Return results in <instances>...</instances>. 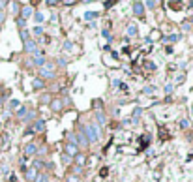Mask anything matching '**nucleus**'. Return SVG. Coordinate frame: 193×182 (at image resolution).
<instances>
[{"instance_id": "obj_1", "label": "nucleus", "mask_w": 193, "mask_h": 182, "mask_svg": "<svg viewBox=\"0 0 193 182\" xmlns=\"http://www.w3.org/2000/svg\"><path fill=\"white\" fill-rule=\"evenodd\" d=\"M83 133L86 135L88 139V143H96V141H100V137H101V130H100V126L98 124H84L83 128Z\"/></svg>"}, {"instance_id": "obj_2", "label": "nucleus", "mask_w": 193, "mask_h": 182, "mask_svg": "<svg viewBox=\"0 0 193 182\" xmlns=\"http://www.w3.org/2000/svg\"><path fill=\"white\" fill-rule=\"evenodd\" d=\"M39 79H52L55 77V64L52 62H45V66L39 68Z\"/></svg>"}, {"instance_id": "obj_3", "label": "nucleus", "mask_w": 193, "mask_h": 182, "mask_svg": "<svg viewBox=\"0 0 193 182\" xmlns=\"http://www.w3.org/2000/svg\"><path fill=\"white\" fill-rule=\"evenodd\" d=\"M23 45H25V53H32V55L38 53V41L36 39H26V41H23Z\"/></svg>"}, {"instance_id": "obj_4", "label": "nucleus", "mask_w": 193, "mask_h": 182, "mask_svg": "<svg viewBox=\"0 0 193 182\" xmlns=\"http://www.w3.org/2000/svg\"><path fill=\"white\" fill-rule=\"evenodd\" d=\"M75 145H77V146H88V145H90L88 139H86V135L83 133V130H79L77 133H75Z\"/></svg>"}, {"instance_id": "obj_5", "label": "nucleus", "mask_w": 193, "mask_h": 182, "mask_svg": "<svg viewBox=\"0 0 193 182\" xmlns=\"http://www.w3.org/2000/svg\"><path fill=\"white\" fill-rule=\"evenodd\" d=\"M77 152H79V146L75 145V143H68V145H66V154H68L69 158L77 156Z\"/></svg>"}, {"instance_id": "obj_6", "label": "nucleus", "mask_w": 193, "mask_h": 182, "mask_svg": "<svg viewBox=\"0 0 193 182\" xmlns=\"http://www.w3.org/2000/svg\"><path fill=\"white\" fill-rule=\"evenodd\" d=\"M32 62H34V66H39V68H41V66H45V62H47V60H45V57L38 51L36 55H34V60H32Z\"/></svg>"}, {"instance_id": "obj_7", "label": "nucleus", "mask_w": 193, "mask_h": 182, "mask_svg": "<svg viewBox=\"0 0 193 182\" xmlns=\"http://www.w3.org/2000/svg\"><path fill=\"white\" fill-rule=\"evenodd\" d=\"M133 13H135L137 17H143V15H144V6H143V2H133Z\"/></svg>"}, {"instance_id": "obj_8", "label": "nucleus", "mask_w": 193, "mask_h": 182, "mask_svg": "<svg viewBox=\"0 0 193 182\" xmlns=\"http://www.w3.org/2000/svg\"><path fill=\"white\" fill-rule=\"evenodd\" d=\"M105 122H107V116H105V113H103V111H96V124L103 126Z\"/></svg>"}, {"instance_id": "obj_9", "label": "nucleus", "mask_w": 193, "mask_h": 182, "mask_svg": "<svg viewBox=\"0 0 193 182\" xmlns=\"http://www.w3.org/2000/svg\"><path fill=\"white\" fill-rule=\"evenodd\" d=\"M32 132H45V120H36L34 122V130Z\"/></svg>"}, {"instance_id": "obj_10", "label": "nucleus", "mask_w": 193, "mask_h": 182, "mask_svg": "<svg viewBox=\"0 0 193 182\" xmlns=\"http://www.w3.org/2000/svg\"><path fill=\"white\" fill-rule=\"evenodd\" d=\"M36 150H38L36 143H28V145H26V148H25V154H26V156H30V154H36Z\"/></svg>"}, {"instance_id": "obj_11", "label": "nucleus", "mask_w": 193, "mask_h": 182, "mask_svg": "<svg viewBox=\"0 0 193 182\" xmlns=\"http://www.w3.org/2000/svg\"><path fill=\"white\" fill-rule=\"evenodd\" d=\"M62 105H64V101H60V100H52V101H51V109H52V111H60V109H62Z\"/></svg>"}, {"instance_id": "obj_12", "label": "nucleus", "mask_w": 193, "mask_h": 182, "mask_svg": "<svg viewBox=\"0 0 193 182\" xmlns=\"http://www.w3.org/2000/svg\"><path fill=\"white\" fill-rule=\"evenodd\" d=\"M32 15V8L30 6H25L23 9H21V17H23L25 21H26V17H30Z\"/></svg>"}, {"instance_id": "obj_13", "label": "nucleus", "mask_w": 193, "mask_h": 182, "mask_svg": "<svg viewBox=\"0 0 193 182\" xmlns=\"http://www.w3.org/2000/svg\"><path fill=\"white\" fill-rule=\"evenodd\" d=\"M32 87H34L36 90H38V88H43V87H45V81H43V79H34V81H32Z\"/></svg>"}, {"instance_id": "obj_14", "label": "nucleus", "mask_w": 193, "mask_h": 182, "mask_svg": "<svg viewBox=\"0 0 193 182\" xmlns=\"http://www.w3.org/2000/svg\"><path fill=\"white\" fill-rule=\"evenodd\" d=\"M26 180H30V182H34V180H36V169L26 171Z\"/></svg>"}, {"instance_id": "obj_15", "label": "nucleus", "mask_w": 193, "mask_h": 182, "mask_svg": "<svg viewBox=\"0 0 193 182\" xmlns=\"http://www.w3.org/2000/svg\"><path fill=\"white\" fill-rule=\"evenodd\" d=\"M127 34H130V36H137V26H135L133 23L127 25Z\"/></svg>"}, {"instance_id": "obj_16", "label": "nucleus", "mask_w": 193, "mask_h": 182, "mask_svg": "<svg viewBox=\"0 0 193 182\" xmlns=\"http://www.w3.org/2000/svg\"><path fill=\"white\" fill-rule=\"evenodd\" d=\"M26 115H28V109H26V107H21V109L17 111V116H19V118H26Z\"/></svg>"}, {"instance_id": "obj_17", "label": "nucleus", "mask_w": 193, "mask_h": 182, "mask_svg": "<svg viewBox=\"0 0 193 182\" xmlns=\"http://www.w3.org/2000/svg\"><path fill=\"white\" fill-rule=\"evenodd\" d=\"M180 39V34H171V36H167L163 41H173V43H174V41H178Z\"/></svg>"}, {"instance_id": "obj_18", "label": "nucleus", "mask_w": 193, "mask_h": 182, "mask_svg": "<svg viewBox=\"0 0 193 182\" xmlns=\"http://www.w3.org/2000/svg\"><path fill=\"white\" fill-rule=\"evenodd\" d=\"M100 13L98 12H88V13H84V19H96Z\"/></svg>"}, {"instance_id": "obj_19", "label": "nucleus", "mask_w": 193, "mask_h": 182, "mask_svg": "<svg viewBox=\"0 0 193 182\" xmlns=\"http://www.w3.org/2000/svg\"><path fill=\"white\" fill-rule=\"evenodd\" d=\"M17 26H19V28H25V26H26V21H25L23 17H17Z\"/></svg>"}, {"instance_id": "obj_20", "label": "nucleus", "mask_w": 193, "mask_h": 182, "mask_svg": "<svg viewBox=\"0 0 193 182\" xmlns=\"http://www.w3.org/2000/svg\"><path fill=\"white\" fill-rule=\"evenodd\" d=\"M34 19L38 21V23H41V21H43L45 17H43V13H41V12H36V13H34Z\"/></svg>"}, {"instance_id": "obj_21", "label": "nucleus", "mask_w": 193, "mask_h": 182, "mask_svg": "<svg viewBox=\"0 0 193 182\" xmlns=\"http://www.w3.org/2000/svg\"><path fill=\"white\" fill-rule=\"evenodd\" d=\"M75 158H77V163H79V167H83V165H84V156H83V154H77Z\"/></svg>"}, {"instance_id": "obj_22", "label": "nucleus", "mask_w": 193, "mask_h": 182, "mask_svg": "<svg viewBox=\"0 0 193 182\" xmlns=\"http://www.w3.org/2000/svg\"><path fill=\"white\" fill-rule=\"evenodd\" d=\"M34 34H36V36L43 34V26H36V28H34Z\"/></svg>"}, {"instance_id": "obj_23", "label": "nucleus", "mask_w": 193, "mask_h": 182, "mask_svg": "<svg viewBox=\"0 0 193 182\" xmlns=\"http://www.w3.org/2000/svg\"><path fill=\"white\" fill-rule=\"evenodd\" d=\"M144 8H157V2H144Z\"/></svg>"}, {"instance_id": "obj_24", "label": "nucleus", "mask_w": 193, "mask_h": 182, "mask_svg": "<svg viewBox=\"0 0 193 182\" xmlns=\"http://www.w3.org/2000/svg\"><path fill=\"white\" fill-rule=\"evenodd\" d=\"M62 162H64V163H71V158H69L68 154H64V156H62Z\"/></svg>"}, {"instance_id": "obj_25", "label": "nucleus", "mask_w": 193, "mask_h": 182, "mask_svg": "<svg viewBox=\"0 0 193 182\" xmlns=\"http://www.w3.org/2000/svg\"><path fill=\"white\" fill-rule=\"evenodd\" d=\"M21 38H23V41H26L28 39V32L26 30H21Z\"/></svg>"}, {"instance_id": "obj_26", "label": "nucleus", "mask_w": 193, "mask_h": 182, "mask_svg": "<svg viewBox=\"0 0 193 182\" xmlns=\"http://www.w3.org/2000/svg\"><path fill=\"white\" fill-rule=\"evenodd\" d=\"M64 49H66V51L69 49V51H71V49H73V43H71V41H66V43H64Z\"/></svg>"}, {"instance_id": "obj_27", "label": "nucleus", "mask_w": 193, "mask_h": 182, "mask_svg": "<svg viewBox=\"0 0 193 182\" xmlns=\"http://www.w3.org/2000/svg\"><path fill=\"white\" fill-rule=\"evenodd\" d=\"M9 6H12V8H13V9H12V12H13V13H17V12H19V9H17V8H19V4H17V2H12V4H9Z\"/></svg>"}, {"instance_id": "obj_28", "label": "nucleus", "mask_w": 193, "mask_h": 182, "mask_svg": "<svg viewBox=\"0 0 193 182\" xmlns=\"http://www.w3.org/2000/svg\"><path fill=\"white\" fill-rule=\"evenodd\" d=\"M165 92H167V94L173 92V84H171V83H169V84H165Z\"/></svg>"}, {"instance_id": "obj_29", "label": "nucleus", "mask_w": 193, "mask_h": 182, "mask_svg": "<svg viewBox=\"0 0 193 182\" xmlns=\"http://www.w3.org/2000/svg\"><path fill=\"white\" fill-rule=\"evenodd\" d=\"M182 28H184V30H191V25H189V21H186V23L182 25Z\"/></svg>"}, {"instance_id": "obj_30", "label": "nucleus", "mask_w": 193, "mask_h": 182, "mask_svg": "<svg viewBox=\"0 0 193 182\" xmlns=\"http://www.w3.org/2000/svg\"><path fill=\"white\" fill-rule=\"evenodd\" d=\"M152 92H154V87H146L144 88V94H152Z\"/></svg>"}, {"instance_id": "obj_31", "label": "nucleus", "mask_w": 193, "mask_h": 182, "mask_svg": "<svg viewBox=\"0 0 193 182\" xmlns=\"http://www.w3.org/2000/svg\"><path fill=\"white\" fill-rule=\"evenodd\" d=\"M4 19H6V13L2 12V9H0V23H4Z\"/></svg>"}, {"instance_id": "obj_32", "label": "nucleus", "mask_w": 193, "mask_h": 182, "mask_svg": "<svg viewBox=\"0 0 193 182\" xmlns=\"http://www.w3.org/2000/svg\"><path fill=\"white\" fill-rule=\"evenodd\" d=\"M180 126H182V128H188V126H189V120H182Z\"/></svg>"}, {"instance_id": "obj_33", "label": "nucleus", "mask_w": 193, "mask_h": 182, "mask_svg": "<svg viewBox=\"0 0 193 182\" xmlns=\"http://www.w3.org/2000/svg\"><path fill=\"white\" fill-rule=\"evenodd\" d=\"M49 100H51L49 96H43V98H41V103H49Z\"/></svg>"}, {"instance_id": "obj_34", "label": "nucleus", "mask_w": 193, "mask_h": 182, "mask_svg": "<svg viewBox=\"0 0 193 182\" xmlns=\"http://www.w3.org/2000/svg\"><path fill=\"white\" fill-rule=\"evenodd\" d=\"M58 64L60 66H66V58H58Z\"/></svg>"}, {"instance_id": "obj_35", "label": "nucleus", "mask_w": 193, "mask_h": 182, "mask_svg": "<svg viewBox=\"0 0 193 182\" xmlns=\"http://www.w3.org/2000/svg\"><path fill=\"white\" fill-rule=\"evenodd\" d=\"M12 107H19V101L17 100H12Z\"/></svg>"}, {"instance_id": "obj_36", "label": "nucleus", "mask_w": 193, "mask_h": 182, "mask_svg": "<svg viewBox=\"0 0 193 182\" xmlns=\"http://www.w3.org/2000/svg\"><path fill=\"white\" fill-rule=\"evenodd\" d=\"M0 28H2V26H0Z\"/></svg>"}]
</instances>
